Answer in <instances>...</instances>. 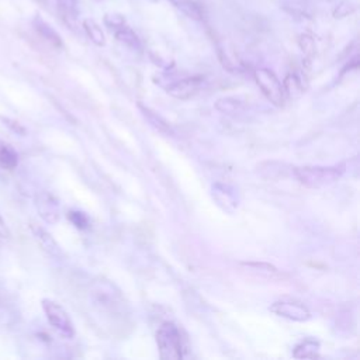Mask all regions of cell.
I'll return each instance as SVG.
<instances>
[{
	"label": "cell",
	"instance_id": "obj_1",
	"mask_svg": "<svg viewBox=\"0 0 360 360\" xmlns=\"http://www.w3.org/2000/svg\"><path fill=\"white\" fill-rule=\"evenodd\" d=\"M92 308L96 312V324L111 335L125 336L131 328L127 307L120 291L109 282L99 280L90 294Z\"/></svg>",
	"mask_w": 360,
	"mask_h": 360
},
{
	"label": "cell",
	"instance_id": "obj_2",
	"mask_svg": "<svg viewBox=\"0 0 360 360\" xmlns=\"http://www.w3.org/2000/svg\"><path fill=\"white\" fill-rule=\"evenodd\" d=\"M156 343L159 354L165 360H180L186 352V339L180 329L173 322H163L156 331Z\"/></svg>",
	"mask_w": 360,
	"mask_h": 360
},
{
	"label": "cell",
	"instance_id": "obj_3",
	"mask_svg": "<svg viewBox=\"0 0 360 360\" xmlns=\"http://www.w3.org/2000/svg\"><path fill=\"white\" fill-rule=\"evenodd\" d=\"M343 165L336 166H298L294 167V174L298 182L305 188L319 189L335 184L343 174Z\"/></svg>",
	"mask_w": 360,
	"mask_h": 360
},
{
	"label": "cell",
	"instance_id": "obj_4",
	"mask_svg": "<svg viewBox=\"0 0 360 360\" xmlns=\"http://www.w3.org/2000/svg\"><path fill=\"white\" fill-rule=\"evenodd\" d=\"M43 310L47 315L48 322L60 335H62L64 338H68V339L75 336V328L71 321V317L61 304L46 298V300H43Z\"/></svg>",
	"mask_w": 360,
	"mask_h": 360
},
{
	"label": "cell",
	"instance_id": "obj_5",
	"mask_svg": "<svg viewBox=\"0 0 360 360\" xmlns=\"http://www.w3.org/2000/svg\"><path fill=\"white\" fill-rule=\"evenodd\" d=\"M255 81L265 95V97L273 103L275 106L280 107L284 103V89L279 78L275 75L273 71L268 68H259L255 71Z\"/></svg>",
	"mask_w": 360,
	"mask_h": 360
},
{
	"label": "cell",
	"instance_id": "obj_6",
	"mask_svg": "<svg viewBox=\"0 0 360 360\" xmlns=\"http://www.w3.org/2000/svg\"><path fill=\"white\" fill-rule=\"evenodd\" d=\"M270 311L277 317L296 322H305L311 318L310 310L298 301H276L272 304Z\"/></svg>",
	"mask_w": 360,
	"mask_h": 360
},
{
	"label": "cell",
	"instance_id": "obj_7",
	"mask_svg": "<svg viewBox=\"0 0 360 360\" xmlns=\"http://www.w3.org/2000/svg\"><path fill=\"white\" fill-rule=\"evenodd\" d=\"M202 83H203V79L200 76H189V78L173 81L172 83H169V86H166V92L176 99L186 100L195 96L200 90Z\"/></svg>",
	"mask_w": 360,
	"mask_h": 360
},
{
	"label": "cell",
	"instance_id": "obj_8",
	"mask_svg": "<svg viewBox=\"0 0 360 360\" xmlns=\"http://www.w3.org/2000/svg\"><path fill=\"white\" fill-rule=\"evenodd\" d=\"M36 207L40 217L48 224H57L61 216L58 200L48 192H41L36 198Z\"/></svg>",
	"mask_w": 360,
	"mask_h": 360
},
{
	"label": "cell",
	"instance_id": "obj_9",
	"mask_svg": "<svg viewBox=\"0 0 360 360\" xmlns=\"http://www.w3.org/2000/svg\"><path fill=\"white\" fill-rule=\"evenodd\" d=\"M30 230H32V234H33L34 240L37 241V244L47 254H50L51 256H61L62 255L61 247L58 245V242L54 240V237L47 230H44L41 226H37V224H32Z\"/></svg>",
	"mask_w": 360,
	"mask_h": 360
},
{
	"label": "cell",
	"instance_id": "obj_10",
	"mask_svg": "<svg viewBox=\"0 0 360 360\" xmlns=\"http://www.w3.org/2000/svg\"><path fill=\"white\" fill-rule=\"evenodd\" d=\"M213 199L216 200V203L227 213L233 214L237 207H238V200L235 198V193L224 185H214L213 186Z\"/></svg>",
	"mask_w": 360,
	"mask_h": 360
},
{
	"label": "cell",
	"instance_id": "obj_11",
	"mask_svg": "<svg viewBox=\"0 0 360 360\" xmlns=\"http://www.w3.org/2000/svg\"><path fill=\"white\" fill-rule=\"evenodd\" d=\"M34 30L39 33V36L41 39H44L48 44H51L55 48H61L62 47V40L60 37V34L47 23L44 22L41 18H36L33 22Z\"/></svg>",
	"mask_w": 360,
	"mask_h": 360
},
{
	"label": "cell",
	"instance_id": "obj_12",
	"mask_svg": "<svg viewBox=\"0 0 360 360\" xmlns=\"http://www.w3.org/2000/svg\"><path fill=\"white\" fill-rule=\"evenodd\" d=\"M19 165L18 151L8 142L0 141V167L5 170H13Z\"/></svg>",
	"mask_w": 360,
	"mask_h": 360
},
{
	"label": "cell",
	"instance_id": "obj_13",
	"mask_svg": "<svg viewBox=\"0 0 360 360\" xmlns=\"http://www.w3.org/2000/svg\"><path fill=\"white\" fill-rule=\"evenodd\" d=\"M169 2H170L177 11H180L184 15H186L189 19L202 20L203 12H202L200 6L195 2V0H169Z\"/></svg>",
	"mask_w": 360,
	"mask_h": 360
},
{
	"label": "cell",
	"instance_id": "obj_14",
	"mask_svg": "<svg viewBox=\"0 0 360 360\" xmlns=\"http://www.w3.org/2000/svg\"><path fill=\"white\" fill-rule=\"evenodd\" d=\"M57 6L65 23L69 26H74L79 12L78 0H57Z\"/></svg>",
	"mask_w": 360,
	"mask_h": 360
},
{
	"label": "cell",
	"instance_id": "obj_15",
	"mask_svg": "<svg viewBox=\"0 0 360 360\" xmlns=\"http://www.w3.org/2000/svg\"><path fill=\"white\" fill-rule=\"evenodd\" d=\"M318 352H319V342L314 339H304L296 346L293 356L297 359H315L318 357Z\"/></svg>",
	"mask_w": 360,
	"mask_h": 360
},
{
	"label": "cell",
	"instance_id": "obj_16",
	"mask_svg": "<svg viewBox=\"0 0 360 360\" xmlns=\"http://www.w3.org/2000/svg\"><path fill=\"white\" fill-rule=\"evenodd\" d=\"M83 29H85L88 37L92 40V43H95L99 47H103L106 44V37H104L103 30L93 19H86L83 22Z\"/></svg>",
	"mask_w": 360,
	"mask_h": 360
},
{
	"label": "cell",
	"instance_id": "obj_17",
	"mask_svg": "<svg viewBox=\"0 0 360 360\" xmlns=\"http://www.w3.org/2000/svg\"><path fill=\"white\" fill-rule=\"evenodd\" d=\"M114 36L120 43H123L131 48H139V40H138L137 34L128 26H124V27L116 30Z\"/></svg>",
	"mask_w": 360,
	"mask_h": 360
},
{
	"label": "cell",
	"instance_id": "obj_18",
	"mask_svg": "<svg viewBox=\"0 0 360 360\" xmlns=\"http://www.w3.org/2000/svg\"><path fill=\"white\" fill-rule=\"evenodd\" d=\"M283 89H284V95H289V96H293V97L303 93L301 81L298 79V76L296 74H290V75L286 76Z\"/></svg>",
	"mask_w": 360,
	"mask_h": 360
},
{
	"label": "cell",
	"instance_id": "obj_19",
	"mask_svg": "<svg viewBox=\"0 0 360 360\" xmlns=\"http://www.w3.org/2000/svg\"><path fill=\"white\" fill-rule=\"evenodd\" d=\"M242 266L254 270V272H258L261 275H266V276H273V275H279V270L273 266V265H269V263H258V262H245L242 263Z\"/></svg>",
	"mask_w": 360,
	"mask_h": 360
},
{
	"label": "cell",
	"instance_id": "obj_20",
	"mask_svg": "<svg viewBox=\"0 0 360 360\" xmlns=\"http://www.w3.org/2000/svg\"><path fill=\"white\" fill-rule=\"evenodd\" d=\"M216 109L220 110L221 113H227V114H234L240 110V102L231 97H226V99H220L216 103Z\"/></svg>",
	"mask_w": 360,
	"mask_h": 360
},
{
	"label": "cell",
	"instance_id": "obj_21",
	"mask_svg": "<svg viewBox=\"0 0 360 360\" xmlns=\"http://www.w3.org/2000/svg\"><path fill=\"white\" fill-rule=\"evenodd\" d=\"M104 25H106L113 33H114L116 30H118V29L127 26L124 16H121V15H118V13H107V15L104 16Z\"/></svg>",
	"mask_w": 360,
	"mask_h": 360
},
{
	"label": "cell",
	"instance_id": "obj_22",
	"mask_svg": "<svg viewBox=\"0 0 360 360\" xmlns=\"http://www.w3.org/2000/svg\"><path fill=\"white\" fill-rule=\"evenodd\" d=\"M284 8L291 15H300V16H305V18L310 16V13L307 12L308 5L304 2V0H290V2Z\"/></svg>",
	"mask_w": 360,
	"mask_h": 360
},
{
	"label": "cell",
	"instance_id": "obj_23",
	"mask_svg": "<svg viewBox=\"0 0 360 360\" xmlns=\"http://www.w3.org/2000/svg\"><path fill=\"white\" fill-rule=\"evenodd\" d=\"M356 6L349 2V0H343V2H340L338 5V8L333 11V16L335 19H343V18H347L349 15H352L354 12Z\"/></svg>",
	"mask_w": 360,
	"mask_h": 360
},
{
	"label": "cell",
	"instance_id": "obj_24",
	"mask_svg": "<svg viewBox=\"0 0 360 360\" xmlns=\"http://www.w3.org/2000/svg\"><path fill=\"white\" fill-rule=\"evenodd\" d=\"M142 110H144V116L148 117L149 123H151L156 130H159L160 132H170L169 125H167L165 121H162L160 117H158L156 114H153V113L149 111V110H145V109H142Z\"/></svg>",
	"mask_w": 360,
	"mask_h": 360
},
{
	"label": "cell",
	"instance_id": "obj_25",
	"mask_svg": "<svg viewBox=\"0 0 360 360\" xmlns=\"http://www.w3.org/2000/svg\"><path fill=\"white\" fill-rule=\"evenodd\" d=\"M68 219H69L71 223H72L76 228H79V230H85V228L89 226L88 217H86L83 213H81V212H71V213L68 214Z\"/></svg>",
	"mask_w": 360,
	"mask_h": 360
},
{
	"label": "cell",
	"instance_id": "obj_26",
	"mask_svg": "<svg viewBox=\"0 0 360 360\" xmlns=\"http://www.w3.org/2000/svg\"><path fill=\"white\" fill-rule=\"evenodd\" d=\"M300 47L303 50V53L307 55V57H311L315 51V44H314V40L312 37L304 34L300 37Z\"/></svg>",
	"mask_w": 360,
	"mask_h": 360
},
{
	"label": "cell",
	"instance_id": "obj_27",
	"mask_svg": "<svg viewBox=\"0 0 360 360\" xmlns=\"http://www.w3.org/2000/svg\"><path fill=\"white\" fill-rule=\"evenodd\" d=\"M0 120H2L4 123H5V125L6 127H9L12 131H15L16 134H19V135H26V128L20 124V123H18V121H15V120H12V118H8V117H0Z\"/></svg>",
	"mask_w": 360,
	"mask_h": 360
},
{
	"label": "cell",
	"instance_id": "obj_28",
	"mask_svg": "<svg viewBox=\"0 0 360 360\" xmlns=\"http://www.w3.org/2000/svg\"><path fill=\"white\" fill-rule=\"evenodd\" d=\"M11 237V233H9V228H8V226H6V223H5V220L0 217V238H9Z\"/></svg>",
	"mask_w": 360,
	"mask_h": 360
}]
</instances>
